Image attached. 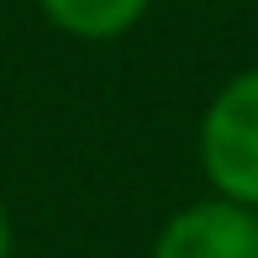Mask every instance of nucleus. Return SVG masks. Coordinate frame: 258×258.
Masks as SVG:
<instances>
[{"instance_id": "nucleus-1", "label": "nucleus", "mask_w": 258, "mask_h": 258, "mask_svg": "<svg viewBox=\"0 0 258 258\" xmlns=\"http://www.w3.org/2000/svg\"><path fill=\"white\" fill-rule=\"evenodd\" d=\"M195 158L211 195L258 211V63L232 74L206 100L195 126Z\"/></svg>"}, {"instance_id": "nucleus-2", "label": "nucleus", "mask_w": 258, "mask_h": 258, "mask_svg": "<svg viewBox=\"0 0 258 258\" xmlns=\"http://www.w3.org/2000/svg\"><path fill=\"white\" fill-rule=\"evenodd\" d=\"M153 258H258V211L227 195H201L158 227Z\"/></svg>"}, {"instance_id": "nucleus-3", "label": "nucleus", "mask_w": 258, "mask_h": 258, "mask_svg": "<svg viewBox=\"0 0 258 258\" xmlns=\"http://www.w3.org/2000/svg\"><path fill=\"white\" fill-rule=\"evenodd\" d=\"M153 0H37V11L63 37L79 42H116L148 16Z\"/></svg>"}, {"instance_id": "nucleus-4", "label": "nucleus", "mask_w": 258, "mask_h": 258, "mask_svg": "<svg viewBox=\"0 0 258 258\" xmlns=\"http://www.w3.org/2000/svg\"><path fill=\"white\" fill-rule=\"evenodd\" d=\"M11 248H16V232H11V211L0 201V258H11Z\"/></svg>"}]
</instances>
